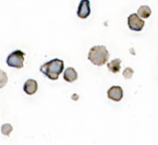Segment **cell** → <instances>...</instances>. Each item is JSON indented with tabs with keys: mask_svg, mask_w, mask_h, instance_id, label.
I'll use <instances>...</instances> for the list:
<instances>
[{
	"mask_svg": "<svg viewBox=\"0 0 158 145\" xmlns=\"http://www.w3.org/2000/svg\"><path fill=\"white\" fill-rule=\"evenodd\" d=\"M25 53L21 50H15L6 58V64L11 68H21L23 67Z\"/></svg>",
	"mask_w": 158,
	"mask_h": 145,
	"instance_id": "3957f363",
	"label": "cell"
},
{
	"mask_svg": "<svg viewBox=\"0 0 158 145\" xmlns=\"http://www.w3.org/2000/svg\"><path fill=\"white\" fill-rule=\"evenodd\" d=\"M63 69L64 62L58 58H55L49 62H46L40 67V71L52 81L57 80L60 73L63 72Z\"/></svg>",
	"mask_w": 158,
	"mask_h": 145,
	"instance_id": "6da1fadb",
	"label": "cell"
},
{
	"mask_svg": "<svg viewBox=\"0 0 158 145\" xmlns=\"http://www.w3.org/2000/svg\"><path fill=\"white\" fill-rule=\"evenodd\" d=\"M107 96L115 102H119L123 97V90L120 86H113L107 91Z\"/></svg>",
	"mask_w": 158,
	"mask_h": 145,
	"instance_id": "8992f818",
	"label": "cell"
},
{
	"mask_svg": "<svg viewBox=\"0 0 158 145\" xmlns=\"http://www.w3.org/2000/svg\"><path fill=\"white\" fill-rule=\"evenodd\" d=\"M128 25L129 28L131 31H141L144 26V20H143L138 14L133 13L131 15L129 16L128 18Z\"/></svg>",
	"mask_w": 158,
	"mask_h": 145,
	"instance_id": "277c9868",
	"label": "cell"
},
{
	"mask_svg": "<svg viewBox=\"0 0 158 145\" xmlns=\"http://www.w3.org/2000/svg\"><path fill=\"white\" fill-rule=\"evenodd\" d=\"M134 71L131 68H125V70L123 71V77L126 79V80H131L132 78V75H133Z\"/></svg>",
	"mask_w": 158,
	"mask_h": 145,
	"instance_id": "7c38bea8",
	"label": "cell"
},
{
	"mask_svg": "<svg viewBox=\"0 0 158 145\" xmlns=\"http://www.w3.org/2000/svg\"><path fill=\"white\" fill-rule=\"evenodd\" d=\"M78 79V73L73 68H68L64 72V80L68 82H73Z\"/></svg>",
	"mask_w": 158,
	"mask_h": 145,
	"instance_id": "ba28073f",
	"label": "cell"
},
{
	"mask_svg": "<svg viewBox=\"0 0 158 145\" xmlns=\"http://www.w3.org/2000/svg\"><path fill=\"white\" fill-rule=\"evenodd\" d=\"M91 13V8H90V1L88 0H82L80 2L78 10H77V15L81 19H86Z\"/></svg>",
	"mask_w": 158,
	"mask_h": 145,
	"instance_id": "5b68a950",
	"label": "cell"
},
{
	"mask_svg": "<svg viewBox=\"0 0 158 145\" xmlns=\"http://www.w3.org/2000/svg\"><path fill=\"white\" fill-rule=\"evenodd\" d=\"M109 58V53L106 46L96 45L91 48L88 54V59L95 66L101 67L107 62Z\"/></svg>",
	"mask_w": 158,
	"mask_h": 145,
	"instance_id": "7a4b0ae2",
	"label": "cell"
},
{
	"mask_svg": "<svg viewBox=\"0 0 158 145\" xmlns=\"http://www.w3.org/2000/svg\"><path fill=\"white\" fill-rule=\"evenodd\" d=\"M137 14L139 15L140 18H143V19H147L151 16L152 14V10L150 8V6L144 5V6H141V7H139Z\"/></svg>",
	"mask_w": 158,
	"mask_h": 145,
	"instance_id": "30bf717a",
	"label": "cell"
},
{
	"mask_svg": "<svg viewBox=\"0 0 158 145\" xmlns=\"http://www.w3.org/2000/svg\"><path fill=\"white\" fill-rule=\"evenodd\" d=\"M12 130H13V128H12V126L10 124H4L2 126V129H1L2 133L4 135H6V136H9V134L12 131Z\"/></svg>",
	"mask_w": 158,
	"mask_h": 145,
	"instance_id": "8fae6325",
	"label": "cell"
},
{
	"mask_svg": "<svg viewBox=\"0 0 158 145\" xmlns=\"http://www.w3.org/2000/svg\"><path fill=\"white\" fill-rule=\"evenodd\" d=\"M37 90H38V83L35 80L32 79L27 80L23 85V91L29 95L34 94L37 92Z\"/></svg>",
	"mask_w": 158,
	"mask_h": 145,
	"instance_id": "52a82bcc",
	"label": "cell"
},
{
	"mask_svg": "<svg viewBox=\"0 0 158 145\" xmlns=\"http://www.w3.org/2000/svg\"><path fill=\"white\" fill-rule=\"evenodd\" d=\"M107 68L112 73H118V72H119L120 71V68H121V59L116 58V59L112 60L111 62H109L107 64Z\"/></svg>",
	"mask_w": 158,
	"mask_h": 145,
	"instance_id": "9c48e42d",
	"label": "cell"
}]
</instances>
